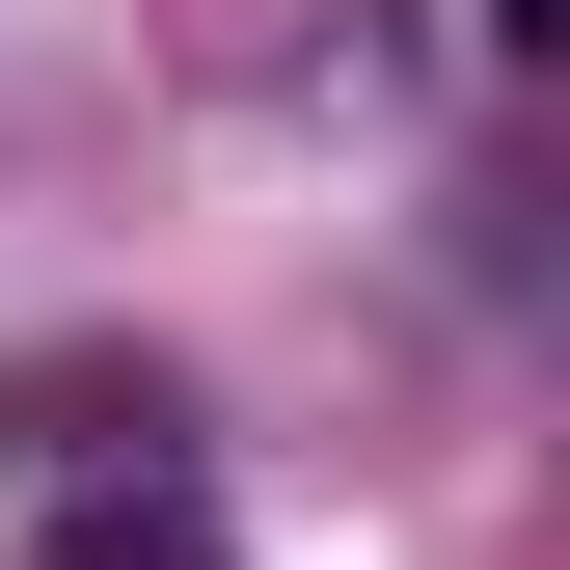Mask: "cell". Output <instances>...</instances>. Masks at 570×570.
<instances>
[{
	"instance_id": "1",
	"label": "cell",
	"mask_w": 570,
	"mask_h": 570,
	"mask_svg": "<svg viewBox=\"0 0 570 570\" xmlns=\"http://www.w3.org/2000/svg\"><path fill=\"white\" fill-rule=\"evenodd\" d=\"M164 435H190L164 353H136V381H109V353H28V381H0V462H136V489H164Z\"/></svg>"
},
{
	"instance_id": "2",
	"label": "cell",
	"mask_w": 570,
	"mask_h": 570,
	"mask_svg": "<svg viewBox=\"0 0 570 570\" xmlns=\"http://www.w3.org/2000/svg\"><path fill=\"white\" fill-rule=\"evenodd\" d=\"M55 570H218V543H190V517H82Z\"/></svg>"
},
{
	"instance_id": "3",
	"label": "cell",
	"mask_w": 570,
	"mask_h": 570,
	"mask_svg": "<svg viewBox=\"0 0 570 570\" xmlns=\"http://www.w3.org/2000/svg\"><path fill=\"white\" fill-rule=\"evenodd\" d=\"M489 55H570V0H489Z\"/></svg>"
}]
</instances>
